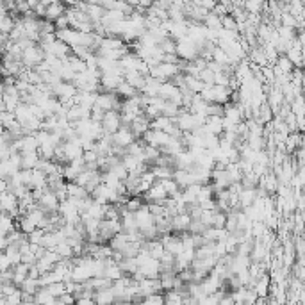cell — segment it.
I'll use <instances>...</instances> for the list:
<instances>
[{"mask_svg":"<svg viewBox=\"0 0 305 305\" xmlns=\"http://www.w3.org/2000/svg\"><path fill=\"white\" fill-rule=\"evenodd\" d=\"M104 130L109 132V134H114V132L120 130L121 127V113L120 111H106V116H104Z\"/></svg>","mask_w":305,"mask_h":305,"instance_id":"obj_1","label":"cell"},{"mask_svg":"<svg viewBox=\"0 0 305 305\" xmlns=\"http://www.w3.org/2000/svg\"><path fill=\"white\" fill-rule=\"evenodd\" d=\"M193 218L189 212H179L171 218V227H173V232H184V230H189V225H191Z\"/></svg>","mask_w":305,"mask_h":305,"instance_id":"obj_2","label":"cell"},{"mask_svg":"<svg viewBox=\"0 0 305 305\" xmlns=\"http://www.w3.org/2000/svg\"><path fill=\"white\" fill-rule=\"evenodd\" d=\"M66 11H68V8H66V4H64V2H52V4L47 8V16H45V18L56 22L59 16L66 15Z\"/></svg>","mask_w":305,"mask_h":305,"instance_id":"obj_3","label":"cell"},{"mask_svg":"<svg viewBox=\"0 0 305 305\" xmlns=\"http://www.w3.org/2000/svg\"><path fill=\"white\" fill-rule=\"evenodd\" d=\"M205 127L211 134H218L222 136L223 130H225V125H223V116H207L205 120Z\"/></svg>","mask_w":305,"mask_h":305,"instance_id":"obj_4","label":"cell"},{"mask_svg":"<svg viewBox=\"0 0 305 305\" xmlns=\"http://www.w3.org/2000/svg\"><path fill=\"white\" fill-rule=\"evenodd\" d=\"M116 93L125 100V98H130V97H134V95H138L140 93V90H136L132 84H128L127 80H123V82L116 88Z\"/></svg>","mask_w":305,"mask_h":305,"instance_id":"obj_5","label":"cell"},{"mask_svg":"<svg viewBox=\"0 0 305 305\" xmlns=\"http://www.w3.org/2000/svg\"><path fill=\"white\" fill-rule=\"evenodd\" d=\"M205 114L207 116H225V104H220V102H211L205 107Z\"/></svg>","mask_w":305,"mask_h":305,"instance_id":"obj_6","label":"cell"},{"mask_svg":"<svg viewBox=\"0 0 305 305\" xmlns=\"http://www.w3.org/2000/svg\"><path fill=\"white\" fill-rule=\"evenodd\" d=\"M203 25L209 27V29H216L220 30L222 29V16H218L214 11H209V15L205 16V20H203Z\"/></svg>","mask_w":305,"mask_h":305,"instance_id":"obj_7","label":"cell"},{"mask_svg":"<svg viewBox=\"0 0 305 305\" xmlns=\"http://www.w3.org/2000/svg\"><path fill=\"white\" fill-rule=\"evenodd\" d=\"M47 289H49V293L52 294V296L59 298L63 293H66V284H64V280H59V282H52L47 286Z\"/></svg>","mask_w":305,"mask_h":305,"instance_id":"obj_8","label":"cell"},{"mask_svg":"<svg viewBox=\"0 0 305 305\" xmlns=\"http://www.w3.org/2000/svg\"><path fill=\"white\" fill-rule=\"evenodd\" d=\"M222 25H223V29H229V30H237V32H239V27H237V20L234 18L232 15L222 16Z\"/></svg>","mask_w":305,"mask_h":305,"instance_id":"obj_9","label":"cell"},{"mask_svg":"<svg viewBox=\"0 0 305 305\" xmlns=\"http://www.w3.org/2000/svg\"><path fill=\"white\" fill-rule=\"evenodd\" d=\"M214 77H216V73L212 72V70H209V68H205V70L200 72V79L207 84V86H214Z\"/></svg>","mask_w":305,"mask_h":305,"instance_id":"obj_10","label":"cell"},{"mask_svg":"<svg viewBox=\"0 0 305 305\" xmlns=\"http://www.w3.org/2000/svg\"><path fill=\"white\" fill-rule=\"evenodd\" d=\"M227 220H229V214L223 211H218L214 216V227L216 229H225L227 227Z\"/></svg>","mask_w":305,"mask_h":305,"instance_id":"obj_11","label":"cell"},{"mask_svg":"<svg viewBox=\"0 0 305 305\" xmlns=\"http://www.w3.org/2000/svg\"><path fill=\"white\" fill-rule=\"evenodd\" d=\"M205 229H207V225H205L202 220H193L191 225H189V232L191 234H202Z\"/></svg>","mask_w":305,"mask_h":305,"instance_id":"obj_12","label":"cell"},{"mask_svg":"<svg viewBox=\"0 0 305 305\" xmlns=\"http://www.w3.org/2000/svg\"><path fill=\"white\" fill-rule=\"evenodd\" d=\"M230 77H232V75H229V73H225L222 70V72L216 73L214 84H220V86H229V84H230Z\"/></svg>","mask_w":305,"mask_h":305,"instance_id":"obj_13","label":"cell"},{"mask_svg":"<svg viewBox=\"0 0 305 305\" xmlns=\"http://www.w3.org/2000/svg\"><path fill=\"white\" fill-rule=\"evenodd\" d=\"M82 157H84V161H86V162H97L98 157H100V154H98L95 148H90V150H84Z\"/></svg>","mask_w":305,"mask_h":305,"instance_id":"obj_14","label":"cell"},{"mask_svg":"<svg viewBox=\"0 0 305 305\" xmlns=\"http://www.w3.org/2000/svg\"><path fill=\"white\" fill-rule=\"evenodd\" d=\"M56 27H57V30H59V29H68V27H70V18H68V15L59 16V18L56 20Z\"/></svg>","mask_w":305,"mask_h":305,"instance_id":"obj_15","label":"cell"},{"mask_svg":"<svg viewBox=\"0 0 305 305\" xmlns=\"http://www.w3.org/2000/svg\"><path fill=\"white\" fill-rule=\"evenodd\" d=\"M216 4H218V0H200V6H202V8H205L207 11H212Z\"/></svg>","mask_w":305,"mask_h":305,"instance_id":"obj_16","label":"cell"},{"mask_svg":"<svg viewBox=\"0 0 305 305\" xmlns=\"http://www.w3.org/2000/svg\"><path fill=\"white\" fill-rule=\"evenodd\" d=\"M140 2H141V0H127V4H130L132 8H138V6H140Z\"/></svg>","mask_w":305,"mask_h":305,"instance_id":"obj_17","label":"cell"}]
</instances>
